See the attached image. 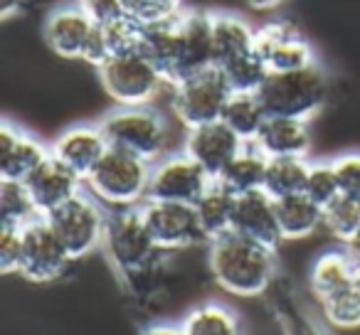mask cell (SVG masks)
Listing matches in <instances>:
<instances>
[{
	"instance_id": "6da1fadb",
	"label": "cell",
	"mask_w": 360,
	"mask_h": 335,
	"mask_svg": "<svg viewBox=\"0 0 360 335\" xmlns=\"http://www.w3.org/2000/svg\"><path fill=\"white\" fill-rule=\"evenodd\" d=\"M207 264L217 286L240 298L262 296L276 281V249L235 232L210 242Z\"/></svg>"
},
{
	"instance_id": "7a4b0ae2",
	"label": "cell",
	"mask_w": 360,
	"mask_h": 335,
	"mask_svg": "<svg viewBox=\"0 0 360 335\" xmlns=\"http://www.w3.org/2000/svg\"><path fill=\"white\" fill-rule=\"evenodd\" d=\"M101 131L111 148L126 150L148 163H158L168 155L173 131L158 109L146 106H116L101 119Z\"/></svg>"
},
{
	"instance_id": "3957f363",
	"label": "cell",
	"mask_w": 360,
	"mask_h": 335,
	"mask_svg": "<svg viewBox=\"0 0 360 335\" xmlns=\"http://www.w3.org/2000/svg\"><path fill=\"white\" fill-rule=\"evenodd\" d=\"M330 81L323 67L316 65L296 72H271L259 99L269 116H289V119L311 121L321 114L328 101Z\"/></svg>"
},
{
	"instance_id": "277c9868",
	"label": "cell",
	"mask_w": 360,
	"mask_h": 335,
	"mask_svg": "<svg viewBox=\"0 0 360 335\" xmlns=\"http://www.w3.org/2000/svg\"><path fill=\"white\" fill-rule=\"evenodd\" d=\"M150 171H153V163L148 160L126 150L109 148L84 180V185L104 205L139 207L148 200Z\"/></svg>"
},
{
	"instance_id": "5b68a950",
	"label": "cell",
	"mask_w": 360,
	"mask_h": 335,
	"mask_svg": "<svg viewBox=\"0 0 360 335\" xmlns=\"http://www.w3.org/2000/svg\"><path fill=\"white\" fill-rule=\"evenodd\" d=\"M99 84L116 106H146L168 86L155 62L143 50L114 55L96 70Z\"/></svg>"
},
{
	"instance_id": "8992f818",
	"label": "cell",
	"mask_w": 360,
	"mask_h": 335,
	"mask_svg": "<svg viewBox=\"0 0 360 335\" xmlns=\"http://www.w3.org/2000/svg\"><path fill=\"white\" fill-rule=\"evenodd\" d=\"M104 249L114 261L116 271H121L126 279H136L153 264L160 249L146 227L141 205L116 207V212H106Z\"/></svg>"
},
{
	"instance_id": "52a82bcc",
	"label": "cell",
	"mask_w": 360,
	"mask_h": 335,
	"mask_svg": "<svg viewBox=\"0 0 360 335\" xmlns=\"http://www.w3.org/2000/svg\"><path fill=\"white\" fill-rule=\"evenodd\" d=\"M60 242L65 244L67 254L75 259L91 254L104 244L106 235V210L104 202H99L94 195L82 190L77 197H72L67 205L55 210L45 217Z\"/></svg>"
},
{
	"instance_id": "ba28073f",
	"label": "cell",
	"mask_w": 360,
	"mask_h": 335,
	"mask_svg": "<svg viewBox=\"0 0 360 335\" xmlns=\"http://www.w3.org/2000/svg\"><path fill=\"white\" fill-rule=\"evenodd\" d=\"M170 91H173V114L186 129L220 121L232 96L230 84L217 67L180 79L178 84L170 86Z\"/></svg>"
},
{
	"instance_id": "9c48e42d",
	"label": "cell",
	"mask_w": 360,
	"mask_h": 335,
	"mask_svg": "<svg viewBox=\"0 0 360 335\" xmlns=\"http://www.w3.org/2000/svg\"><path fill=\"white\" fill-rule=\"evenodd\" d=\"M212 178L188 153H173L153 163L148 183V200L188 202L195 205L198 197L212 185Z\"/></svg>"
},
{
	"instance_id": "30bf717a",
	"label": "cell",
	"mask_w": 360,
	"mask_h": 335,
	"mask_svg": "<svg viewBox=\"0 0 360 335\" xmlns=\"http://www.w3.org/2000/svg\"><path fill=\"white\" fill-rule=\"evenodd\" d=\"M141 215L160 251L188 249V247L205 242L200 222L195 215V205L188 202H163L146 200L141 205Z\"/></svg>"
},
{
	"instance_id": "8fae6325",
	"label": "cell",
	"mask_w": 360,
	"mask_h": 335,
	"mask_svg": "<svg viewBox=\"0 0 360 335\" xmlns=\"http://www.w3.org/2000/svg\"><path fill=\"white\" fill-rule=\"evenodd\" d=\"M72 256L45 217H37L22 227V261L20 276L35 284L57 281L70 266Z\"/></svg>"
},
{
	"instance_id": "7c38bea8",
	"label": "cell",
	"mask_w": 360,
	"mask_h": 335,
	"mask_svg": "<svg viewBox=\"0 0 360 335\" xmlns=\"http://www.w3.org/2000/svg\"><path fill=\"white\" fill-rule=\"evenodd\" d=\"M255 50L269 72H296L316 65V50L289 20H269L257 27Z\"/></svg>"
},
{
	"instance_id": "4fadbf2b",
	"label": "cell",
	"mask_w": 360,
	"mask_h": 335,
	"mask_svg": "<svg viewBox=\"0 0 360 335\" xmlns=\"http://www.w3.org/2000/svg\"><path fill=\"white\" fill-rule=\"evenodd\" d=\"M242 148H245V140L225 121H212V124L188 129L183 153L191 155L212 180H217Z\"/></svg>"
},
{
	"instance_id": "5bb4252c",
	"label": "cell",
	"mask_w": 360,
	"mask_h": 335,
	"mask_svg": "<svg viewBox=\"0 0 360 335\" xmlns=\"http://www.w3.org/2000/svg\"><path fill=\"white\" fill-rule=\"evenodd\" d=\"M96 22L84 13L79 3H65L47 13L42 37L45 45L52 50V55L62 60H82L86 50V42L94 35Z\"/></svg>"
},
{
	"instance_id": "9a60e30c",
	"label": "cell",
	"mask_w": 360,
	"mask_h": 335,
	"mask_svg": "<svg viewBox=\"0 0 360 335\" xmlns=\"http://www.w3.org/2000/svg\"><path fill=\"white\" fill-rule=\"evenodd\" d=\"M82 185H84V180L75 171H70L62 160H57L55 155H50L25 180V188L40 217L52 215L62 205H67L72 197L79 195Z\"/></svg>"
},
{
	"instance_id": "2e32d148",
	"label": "cell",
	"mask_w": 360,
	"mask_h": 335,
	"mask_svg": "<svg viewBox=\"0 0 360 335\" xmlns=\"http://www.w3.org/2000/svg\"><path fill=\"white\" fill-rule=\"evenodd\" d=\"M52 155V150L11 121L0 124V180L25 183Z\"/></svg>"
},
{
	"instance_id": "e0dca14e",
	"label": "cell",
	"mask_w": 360,
	"mask_h": 335,
	"mask_svg": "<svg viewBox=\"0 0 360 335\" xmlns=\"http://www.w3.org/2000/svg\"><path fill=\"white\" fill-rule=\"evenodd\" d=\"M232 232L257 242V244H264V247H269V249H276V247L284 242V237H281L279 220H276L274 197L264 190L237 195Z\"/></svg>"
},
{
	"instance_id": "ac0fdd59",
	"label": "cell",
	"mask_w": 360,
	"mask_h": 335,
	"mask_svg": "<svg viewBox=\"0 0 360 335\" xmlns=\"http://www.w3.org/2000/svg\"><path fill=\"white\" fill-rule=\"evenodd\" d=\"M178 35H180V79L215 67L212 13L183 11L178 15Z\"/></svg>"
},
{
	"instance_id": "d6986e66",
	"label": "cell",
	"mask_w": 360,
	"mask_h": 335,
	"mask_svg": "<svg viewBox=\"0 0 360 335\" xmlns=\"http://www.w3.org/2000/svg\"><path fill=\"white\" fill-rule=\"evenodd\" d=\"M109 148L111 145L106 140L101 126L82 124V126H72L65 133H60V138L52 143L50 150L70 171H75L82 180H86Z\"/></svg>"
},
{
	"instance_id": "ffe728a7",
	"label": "cell",
	"mask_w": 360,
	"mask_h": 335,
	"mask_svg": "<svg viewBox=\"0 0 360 335\" xmlns=\"http://www.w3.org/2000/svg\"><path fill=\"white\" fill-rule=\"evenodd\" d=\"M311 121L289 116H269L255 140L266 158H306L311 153Z\"/></svg>"
},
{
	"instance_id": "44dd1931",
	"label": "cell",
	"mask_w": 360,
	"mask_h": 335,
	"mask_svg": "<svg viewBox=\"0 0 360 335\" xmlns=\"http://www.w3.org/2000/svg\"><path fill=\"white\" fill-rule=\"evenodd\" d=\"M257 27L235 13H212V45H215V67L255 52Z\"/></svg>"
},
{
	"instance_id": "7402d4cb",
	"label": "cell",
	"mask_w": 360,
	"mask_h": 335,
	"mask_svg": "<svg viewBox=\"0 0 360 335\" xmlns=\"http://www.w3.org/2000/svg\"><path fill=\"white\" fill-rule=\"evenodd\" d=\"M235 202L237 195L222 188L220 183H212L195 202V215L200 222V230L205 235V242L220 239V237L232 232V220H235Z\"/></svg>"
},
{
	"instance_id": "603a6c76",
	"label": "cell",
	"mask_w": 360,
	"mask_h": 335,
	"mask_svg": "<svg viewBox=\"0 0 360 335\" xmlns=\"http://www.w3.org/2000/svg\"><path fill=\"white\" fill-rule=\"evenodd\" d=\"M276 220L284 239H306L323 227V207L316 205L306 192H296L276 200Z\"/></svg>"
},
{
	"instance_id": "cb8c5ba5",
	"label": "cell",
	"mask_w": 360,
	"mask_h": 335,
	"mask_svg": "<svg viewBox=\"0 0 360 335\" xmlns=\"http://www.w3.org/2000/svg\"><path fill=\"white\" fill-rule=\"evenodd\" d=\"M266 165H269V158L255 143H245V148L230 160V165L217 178V183L230 192H235V195L264 190Z\"/></svg>"
},
{
	"instance_id": "d4e9b609",
	"label": "cell",
	"mask_w": 360,
	"mask_h": 335,
	"mask_svg": "<svg viewBox=\"0 0 360 335\" xmlns=\"http://www.w3.org/2000/svg\"><path fill=\"white\" fill-rule=\"evenodd\" d=\"M355 271H358V264L350 259V254L345 249L326 251L311 266L309 286L316 298L323 303V301L333 298L335 294H340L353 281Z\"/></svg>"
},
{
	"instance_id": "484cf974",
	"label": "cell",
	"mask_w": 360,
	"mask_h": 335,
	"mask_svg": "<svg viewBox=\"0 0 360 335\" xmlns=\"http://www.w3.org/2000/svg\"><path fill=\"white\" fill-rule=\"evenodd\" d=\"M266 119L269 114H266L259 94H232L220 121H225L245 143H255Z\"/></svg>"
},
{
	"instance_id": "4316f807",
	"label": "cell",
	"mask_w": 360,
	"mask_h": 335,
	"mask_svg": "<svg viewBox=\"0 0 360 335\" xmlns=\"http://www.w3.org/2000/svg\"><path fill=\"white\" fill-rule=\"evenodd\" d=\"M309 168L311 163L306 158H269L264 192H269L274 200L304 192L306 180H309Z\"/></svg>"
},
{
	"instance_id": "83f0119b",
	"label": "cell",
	"mask_w": 360,
	"mask_h": 335,
	"mask_svg": "<svg viewBox=\"0 0 360 335\" xmlns=\"http://www.w3.org/2000/svg\"><path fill=\"white\" fill-rule=\"evenodd\" d=\"M180 325H183L186 335H242L237 315L222 303L198 306Z\"/></svg>"
},
{
	"instance_id": "f1b7e54d",
	"label": "cell",
	"mask_w": 360,
	"mask_h": 335,
	"mask_svg": "<svg viewBox=\"0 0 360 335\" xmlns=\"http://www.w3.org/2000/svg\"><path fill=\"white\" fill-rule=\"evenodd\" d=\"M217 70L222 72L225 81L230 84L232 94H259L266 77L271 74L266 62L257 55V50L245 57H237V60L227 62V65L217 67Z\"/></svg>"
},
{
	"instance_id": "f546056e",
	"label": "cell",
	"mask_w": 360,
	"mask_h": 335,
	"mask_svg": "<svg viewBox=\"0 0 360 335\" xmlns=\"http://www.w3.org/2000/svg\"><path fill=\"white\" fill-rule=\"evenodd\" d=\"M274 313L281 325L284 335H328L323 325L299 303V298L289 294V291H279L274 298Z\"/></svg>"
},
{
	"instance_id": "4dcf8cb0",
	"label": "cell",
	"mask_w": 360,
	"mask_h": 335,
	"mask_svg": "<svg viewBox=\"0 0 360 335\" xmlns=\"http://www.w3.org/2000/svg\"><path fill=\"white\" fill-rule=\"evenodd\" d=\"M37 217L40 215H37L25 183L0 180V225L25 227Z\"/></svg>"
},
{
	"instance_id": "1f68e13d",
	"label": "cell",
	"mask_w": 360,
	"mask_h": 335,
	"mask_svg": "<svg viewBox=\"0 0 360 335\" xmlns=\"http://www.w3.org/2000/svg\"><path fill=\"white\" fill-rule=\"evenodd\" d=\"M323 315L335 328H358L360 325V266L355 271L353 281L340 294L321 303Z\"/></svg>"
},
{
	"instance_id": "d6a6232c",
	"label": "cell",
	"mask_w": 360,
	"mask_h": 335,
	"mask_svg": "<svg viewBox=\"0 0 360 335\" xmlns=\"http://www.w3.org/2000/svg\"><path fill=\"white\" fill-rule=\"evenodd\" d=\"M323 227L330 237L348 242L360 230V197L340 195L323 210Z\"/></svg>"
},
{
	"instance_id": "836d02e7",
	"label": "cell",
	"mask_w": 360,
	"mask_h": 335,
	"mask_svg": "<svg viewBox=\"0 0 360 335\" xmlns=\"http://www.w3.org/2000/svg\"><path fill=\"white\" fill-rule=\"evenodd\" d=\"M109 42L111 57L114 55H126V52H136L143 50V40H146V25H141L139 20L124 15L119 20L109 22V25H101Z\"/></svg>"
},
{
	"instance_id": "e575fe53",
	"label": "cell",
	"mask_w": 360,
	"mask_h": 335,
	"mask_svg": "<svg viewBox=\"0 0 360 335\" xmlns=\"http://www.w3.org/2000/svg\"><path fill=\"white\" fill-rule=\"evenodd\" d=\"M124 8L126 15L139 20L141 25H158L186 11L183 0H124Z\"/></svg>"
},
{
	"instance_id": "d590c367",
	"label": "cell",
	"mask_w": 360,
	"mask_h": 335,
	"mask_svg": "<svg viewBox=\"0 0 360 335\" xmlns=\"http://www.w3.org/2000/svg\"><path fill=\"white\" fill-rule=\"evenodd\" d=\"M304 192L326 210L333 200L340 197V185L335 178L333 163H311L309 168V180H306Z\"/></svg>"
},
{
	"instance_id": "8d00e7d4",
	"label": "cell",
	"mask_w": 360,
	"mask_h": 335,
	"mask_svg": "<svg viewBox=\"0 0 360 335\" xmlns=\"http://www.w3.org/2000/svg\"><path fill=\"white\" fill-rule=\"evenodd\" d=\"M22 261V227L0 225V271L20 274Z\"/></svg>"
},
{
	"instance_id": "74e56055",
	"label": "cell",
	"mask_w": 360,
	"mask_h": 335,
	"mask_svg": "<svg viewBox=\"0 0 360 335\" xmlns=\"http://www.w3.org/2000/svg\"><path fill=\"white\" fill-rule=\"evenodd\" d=\"M333 163L335 178H338L340 195H358L360 197V153L338 155Z\"/></svg>"
},
{
	"instance_id": "f35d334b",
	"label": "cell",
	"mask_w": 360,
	"mask_h": 335,
	"mask_svg": "<svg viewBox=\"0 0 360 335\" xmlns=\"http://www.w3.org/2000/svg\"><path fill=\"white\" fill-rule=\"evenodd\" d=\"M96 25H109L126 15L124 0H77Z\"/></svg>"
},
{
	"instance_id": "ab89813d",
	"label": "cell",
	"mask_w": 360,
	"mask_h": 335,
	"mask_svg": "<svg viewBox=\"0 0 360 335\" xmlns=\"http://www.w3.org/2000/svg\"><path fill=\"white\" fill-rule=\"evenodd\" d=\"M141 335H186L183 325H148Z\"/></svg>"
},
{
	"instance_id": "60d3db41",
	"label": "cell",
	"mask_w": 360,
	"mask_h": 335,
	"mask_svg": "<svg viewBox=\"0 0 360 335\" xmlns=\"http://www.w3.org/2000/svg\"><path fill=\"white\" fill-rule=\"evenodd\" d=\"M245 3L252 8V11L266 13V11H276V8H281L284 3H289V0H245Z\"/></svg>"
},
{
	"instance_id": "b9f144b4",
	"label": "cell",
	"mask_w": 360,
	"mask_h": 335,
	"mask_svg": "<svg viewBox=\"0 0 360 335\" xmlns=\"http://www.w3.org/2000/svg\"><path fill=\"white\" fill-rule=\"evenodd\" d=\"M22 3H25V0H0V18L8 20V18H13L15 13H20Z\"/></svg>"
},
{
	"instance_id": "7bdbcfd3",
	"label": "cell",
	"mask_w": 360,
	"mask_h": 335,
	"mask_svg": "<svg viewBox=\"0 0 360 335\" xmlns=\"http://www.w3.org/2000/svg\"><path fill=\"white\" fill-rule=\"evenodd\" d=\"M343 249L348 251V254H350V259H353L355 264L360 266V230L355 232V235L350 237L348 242H343Z\"/></svg>"
}]
</instances>
